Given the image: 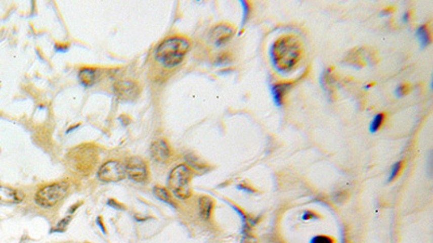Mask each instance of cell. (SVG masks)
I'll use <instances>...</instances> for the list:
<instances>
[{
    "label": "cell",
    "instance_id": "obj_14",
    "mask_svg": "<svg viewBox=\"0 0 433 243\" xmlns=\"http://www.w3.org/2000/svg\"><path fill=\"white\" fill-rule=\"evenodd\" d=\"M24 198V196L9 187L0 186V202L5 203H19Z\"/></svg>",
    "mask_w": 433,
    "mask_h": 243
},
{
    "label": "cell",
    "instance_id": "obj_28",
    "mask_svg": "<svg viewBox=\"0 0 433 243\" xmlns=\"http://www.w3.org/2000/svg\"><path fill=\"white\" fill-rule=\"evenodd\" d=\"M237 189H239V190H243V191H246V192H253V188L250 186V185H248V184H246V183H241V184H238L237 185Z\"/></svg>",
    "mask_w": 433,
    "mask_h": 243
},
{
    "label": "cell",
    "instance_id": "obj_3",
    "mask_svg": "<svg viewBox=\"0 0 433 243\" xmlns=\"http://www.w3.org/2000/svg\"><path fill=\"white\" fill-rule=\"evenodd\" d=\"M192 171L187 164L177 166L170 172L168 185L170 190L179 199H188L191 196Z\"/></svg>",
    "mask_w": 433,
    "mask_h": 243
},
{
    "label": "cell",
    "instance_id": "obj_23",
    "mask_svg": "<svg viewBox=\"0 0 433 243\" xmlns=\"http://www.w3.org/2000/svg\"><path fill=\"white\" fill-rule=\"evenodd\" d=\"M310 243H334V239L324 234H318L310 240Z\"/></svg>",
    "mask_w": 433,
    "mask_h": 243
},
{
    "label": "cell",
    "instance_id": "obj_27",
    "mask_svg": "<svg viewBox=\"0 0 433 243\" xmlns=\"http://www.w3.org/2000/svg\"><path fill=\"white\" fill-rule=\"evenodd\" d=\"M332 199H334L335 202L340 203V202H342V201H344L347 199V193L344 191H338V192H336L334 195V197H332Z\"/></svg>",
    "mask_w": 433,
    "mask_h": 243
},
{
    "label": "cell",
    "instance_id": "obj_6",
    "mask_svg": "<svg viewBox=\"0 0 433 243\" xmlns=\"http://www.w3.org/2000/svg\"><path fill=\"white\" fill-rule=\"evenodd\" d=\"M126 176V167L116 160L105 162L98 172V178L103 183H118Z\"/></svg>",
    "mask_w": 433,
    "mask_h": 243
},
{
    "label": "cell",
    "instance_id": "obj_29",
    "mask_svg": "<svg viewBox=\"0 0 433 243\" xmlns=\"http://www.w3.org/2000/svg\"><path fill=\"white\" fill-rule=\"evenodd\" d=\"M107 205H108V206H111V207H113L114 209H119V208H121V210H123V206L119 205V203H117V202H115V200H113V199H110V200H108Z\"/></svg>",
    "mask_w": 433,
    "mask_h": 243
},
{
    "label": "cell",
    "instance_id": "obj_25",
    "mask_svg": "<svg viewBox=\"0 0 433 243\" xmlns=\"http://www.w3.org/2000/svg\"><path fill=\"white\" fill-rule=\"evenodd\" d=\"M408 91H409V85L407 83H401L396 89V95L398 98H403L408 93Z\"/></svg>",
    "mask_w": 433,
    "mask_h": 243
},
{
    "label": "cell",
    "instance_id": "obj_2",
    "mask_svg": "<svg viewBox=\"0 0 433 243\" xmlns=\"http://www.w3.org/2000/svg\"><path fill=\"white\" fill-rule=\"evenodd\" d=\"M191 43L187 38L175 36L165 39L155 50V58L167 68L181 64L190 50Z\"/></svg>",
    "mask_w": 433,
    "mask_h": 243
},
{
    "label": "cell",
    "instance_id": "obj_7",
    "mask_svg": "<svg viewBox=\"0 0 433 243\" xmlns=\"http://www.w3.org/2000/svg\"><path fill=\"white\" fill-rule=\"evenodd\" d=\"M126 173L128 177L137 183H144L148 181L149 172L144 160L139 157H130L126 163Z\"/></svg>",
    "mask_w": 433,
    "mask_h": 243
},
{
    "label": "cell",
    "instance_id": "obj_30",
    "mask_svg": "<svg viewBox=\"0 0 433 243\" xmlns=\"http://www.w3.org/2000/svg\"><path fill=\"white\" fill-rule=\"evenodd\" d=\"M409 18H411V11H406L403 15V21L404 22H408Z\"/></svg>",
    "mask_w": 433,
    "mask_h": 243
},
{
    "label": "cell",
    "instance_id": "obj_4",
    "mask_svg": "<svg viewBox=\"0 0 433 243\" xmlns=\"http://www.w3.org/2000/svg\"><path fill=\"white\" fill-rule=\"evenodd\" d=\"M67 160L74 171L86 174L95 168L97 162V153L95 147L89 145H82L76 147L69 152Z\"/></svg>",
    "mask_w": 433,
    "mask_h": 243
},
{
    "label": "cell",
    "instance_id": "obj_10",
    "mask_svg": "<svg viewBox=\"0 0 433 243\" xmlns=\"http://www.w3.org/2000/svg\"><path fill=\"white\" fill-rule=\"evenodd\" d=\"M229 205L236 211V212L239 214V216H241V218H242L243 228H242L241 243H257L256 238H254L253 234L251 233V228H252V226L256 225L258 219H253L252 217L246 215L241 209L237 208L236 206H233L232 203H229Z\"/></svg>",
    "mask_w": 433,
    "mask_h": 243
},
{
    "label": "cell",
    "instance_id": "obj_19",
    "mask_svg": "<svg viewBox=\"0 0 433 243\" xmlns=\"http://www.w3.org/2000/svg\"><path fill=\"white\" fill-rule=\"evenodd\" d=\"M384 118H385V115L383 113L377 114L374 117V119L372 120V122H370V124H369V131L372 132V133L377 132L379 129L381 128V125L383 124Z\"/></svg>",
    "mask_w": 433,
    "mask_h": 243
},
{
    "label": "cell",
    "instance_id": "obj_21",
    "mask_svg": "<svg viewBox=\"0 0 433 243\" xmlns=\"http://www.w3.org/2000/svg\"><path fill=\"white\" fill-rule=\"evenodd\" d=\"M241 5L243 7V21H242L241 27L243 28L246 25L247 21H248V19H249V15L251 12V10H250L251 7H250V4L247 3V2H241Z\"/></svg>",
    "mask_w": 433,
    "mask_h": 243
},
{
    "label": "cell",
    "instance_id": "obj_11",
    "mask_svg": "<svg viewBox=\"0 0 433 243\" xmlns=\"http://www.w3.org/2000/svg\"><path fill=\"white\" fill-rule=\"evenodd\" d=\"M151 156L152 159L158 163L167 162L170 158V148L166 140L159 138L153 142L151 145Z\"/></svg>",
    "mask_w": 433,
    "mask_h": 243
},
{
    "label": "cell",
    "instance_id": "obj_20",
    "mask_svg": "<svg viewBox=\"0 0 433 243\" xmlns=\"http://www.w3.org/2000/svg\"><path fill=\"white\" fill-rule=\"evenodd\" d=\"M402 168H403V162H402V161H398V162H396V163L393 164L392 168H391V172H390L389 178H388V182L389 183L392 182L393 179H396V177L400 174V172H401Z\"/></svg>",
    "mask_w": 433,
    "mask_h": 243
},
{
    "label": "cell",
    "instance_id": "obj_8",
    "mask_svg": "<svg viewBox=\"0 0 433 243\" xmlns=\"http://www.w3.org/2000/svg\"><path fill=\"white\" fill-rule=\"evenodd\" d=\"M115 95L121 101H134L139 95V87L135 81L119 80L114 83Z\"/></svg>",
    "mask_w": 433,
    "mask_h": 243
},
{
    "label": "cell",
    "instance_id": "obj_12",
    "mask_svg": "<svg viewBox=\"0 0 433 243\" xmlns=\"http://www.w3.org/2000/svg\"><path fill=\"white\" fill-rule=\"evenodd\" d=\"M292 85H293V82H289V81L276 82V83L271 85V93H272L274 103L277 106L283 105L286 94L290 91V89L292 88Z\"/></svg>",
    "mask_w": 433,
    "mask_h": 243
},
{
    "label": "cell",
    "instance_id": "obj_15",
    "mask_svg": "<svg viewBox=\"0 0 433 243\" xmlns=\"http://www.w3.org/2000/svg\"><path fill=\"white\" fill-rule=\"evenodd\" d=\"M213 209V201L211 198L207 197V196H203L198 199V211H199V216L202 217L205 221L209 219L212 213Z\"/></svg>",
    "mask_w": 433,
    "mask_h": 243
},
{
    "label": "cell",
    "instance_id": "obj_31",
    "mask_svg": "<svg viewBox=\"0 0 433 243\" xmlns=\"http://www.w3.org/2000/svg\"><path fill=\"white\" fill-rule=\"evenodd\" d=\"M390 13H392V9H384L382 12H381V15H389Z\"/></svg>",
    "mask_w": 433,
    "mask_h": 243
},
{
    "label": "cell",
    "instance_id": "obj_9",
    "mask_svg": "<svg viewBox=\"0 0 433 243\" xmlns=\"http://www.w3.org/2000/svg\"><path fill=\"white\" fill-rule=\"evenodd\" d=\"M234 33L235 31L233 27L229 24H226V23H222V24L214 26L210 30L209 39L215 46H222L227 44L231 39L233 38Z\"/></svg>",
    "mask_w": 433,
    "mask_h": 243
},
{
    "label": "cell",
    "instance_id": "obj_13",
    "mask_svg": "<svg viewBox=\"0 0 433 243\" xmlns=\"http://www.w3.org/2000/svg\"><path fill=\"white\" fill-rule=\"evenodd\" d=\"M98 69L96 68H90V67H84L81 68L78 73V79L84 87H92L98 80Z\"/></svg>",
    "mask_w": 433,
    "mask_h": 243
},
{
    "label": "cell",
    "instance_id": "obj_17",
    "mask_svg": "<svg viewBox=\"0 0 433 243\" xmlns=\"http://www.w3.org/2000/svg\"><path fill=\"white\" fill-rule=\"evenodd\" d=\"M332 83H334V79H332L331 76V68L325 69L321 76V84L323 89L328 93V95L331 94L330 90L332 89Z\"/></svg>",
    "mask_w": 433,
    "mask_h": 243
},
{
    "label": "cell",
    "instance_id": "obj_32",
    "mask_svg": "<svg viewBox=\"0 0 433 243\" xmlns=\"http://www.w3.org/2000/svg\"><path fill=\"white\" fill-rule=\"evenodd\" d=\"M97 223H98V224L100 225V228H101L102 232H103V233H105L106 231H105V229H104V227H103V224H102V223H100V218H98V219H97Z\"/></svg>",
    "mask_w": 433,
    "mask_h": 243
},
{
    "label": "cell",
    "instance_id": "obj_26",
    "mask_svg": "<svg viewBox=\"0 0 433 243\" xmlns=\"http://www.w3.org/2000/svg\"><path fill=\"white\" fill-rule=\"evenodd\" d=\"M318 218H320V215H318L315 212H312V211H305L302 214L304 221H309V219H318Z\"/></svg>",
    "mask_w": 433,
    "mask_h": 243
},
{
    "label": "cell",
    "instance_id": "obj_5",
    "mask_svg": "<svg viewBox=\"0 0 433 243\" xmlns=\"http://www.w3.org/2000/svg\"><path fill=\"white\" fill-rule=\"evenodd\" d=\"M68 190V183L65 181L46 185L37 191L35 202L44 209H50L63 199Z\"/></svg>",
    "mask_w": 433,
    "mask_h": 243
},
{
    "label": "cell",
    "instance_id": "obj_24",
    "mask_svg": "<svg viewBox=\"0 0 433 243\" xmlns=\"http://www.w3.org/2000/svg\"><path fill=\"white\" fill-rule=\"evenodd\" d=\"M71 219H72L71 216H66L63 219H61V221L57 224V228L54 229L53 231H60V232L64 231L65 228L67 227V225H68V223L71 222Z\"/></svg>",
    "mask_w": 433,
    "mask_h": 243
},
{
    "label": "cell",
    "instance_id": "obj_16",
    "mask_svg": "<svg viewBox=\"0 0 433 243\" xmlns=\"http://www.w3.org/2000/svg\"><path fill=\"white\" fill-rule=\"evenodd\" d=\"M417 37H418L419 41L421 43L422 48L428 46L431 43V34L429 31V28L427 25H421L417 28Z\"/></svg>",
    "mask_w": 433,
    "mask_h": 243
},
{
    "label": "cell",
    "instance_id": "obj_1",
    "mask_svg": "<svg viewBox=\"0 0 433 243\" xmlns=\"http://www.w3.org/2000/svg\"><path fill=\"white\" fill-rule=\"evenodd\" d=\"M270 58L277 72L289 73L300 63L302 58V46L295 36H281L271 45Z\"/></svg>",
    "mask_w": 433,
    "mask_h": 243
},
{
    "label": "cell",
    "instance_id": "obj_22",
    "mask_svg": "<svg viewBox=\"0 0 433 243\" xmlns=\"http://www.w3.org/2000/svg\"><path fill=\"white\" fill-rule=\"evenodd\" d=\"M216 65H227L232 62V57L228 52H222L220 56L216 58Z\"/></svg>",
    "mask_w": 433,
    "mask_h": 243
},
{
    "label": "cell",
    "instance_id": "obj_18",
    "mask_svg": "<svg viewBox=\"0 0 433 243\" xmlns=\"http://www.w3.org/2000/svg\"><path fill=\"white\" fill-rule=\"evenodd\" d=\"M153 192H154V195H155L156 197H157L159 200H161L162 202H166V203H168V205L175 207L174 202L171 201V198H170V195H169V192L167 191L166 188L160 187V186H155V187L153 188Z\"/></svg>",
    "mask_w": 433,
    "mask_h": 243
}]
</instances>
